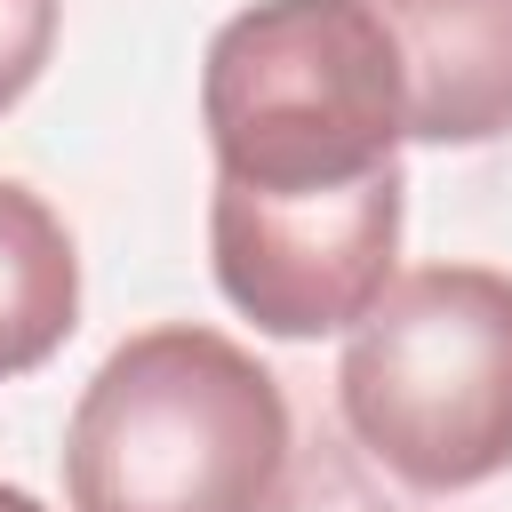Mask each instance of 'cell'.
I'll return each instance as SVG.
<instances>
[{
	"mask_svg": "<svg viewBox=\"0 0 512 512\" xmlns=\"http://www.w3.org/2000/svg\"><path fill=\"white\" fill-rule=\"evenodd\" d=\"M200 128L224 184H368L408 144L392 32L368 0H248L200 56Z\"/></svg>",
	"mask_w": 512,
	"mask_h": 512,
	"instance_id": "obj_2",
	"label": "cell"
},
{
	"mask_svg": "<svg viewBox=\"0 0 512 512\" xmlns=\"http://www.w3.org/2000/svg\"><path fill=\"white\" fill-rule=\"evenodd\" d=\"M400 56L408 144L512 136V0H368Z\"/></svg>",
	"mask_w": 512,
	"mask_h": 512,
	"instance_id": "obj_5",
	"label": "cell"
},
{
	"mask_svg": "<svg viewBox=\"0 0 512 512\" xmlns=\"http://www.w3.org/2000/svg\"><path fill=\"white\" fill-rule=\"evenodd\" d=\"M344 432L424 496L512 472V272L424 264L392 280L336 360Z\"/></svg>",
	"mask_w": 512,
	"mask_h": 512,
	"instance_id": "obj_3",
	"label": "cell"
},
{
	"mask_svg": "<svg viewBox=\"0 0 512 512\" xmlns=\"http://www.w3.org/2000/svg\"><path fill=\"white\" fill-rule=\"evenodd\" d=\"M0 512H48L40 496H24V488H0Z\"/></svg>",
	"mask_w": 512,
	"mask_h": 512,
	"instance_id": "obj_8",
	"label": "cell"
},
{
	"mask_svg": "<svg viewBox=\"0 0 512 512\" xmlns=\"http://www.w3.org/2000/svg\"><path fill=\"white\" fill-rule=\"evenodd\" d=\"M280 376L200 320L128 336L64 424L72 512H272L288 480Z\"/></svg>",
	"mask_w": 512,
	"mask_h": 512,
	"instance_id": "obj_1",
	"label": "cell"
},
{
	"mask_svg": "<svg viewBox=\"0 0 512 512\" xmlns=\"http://www.w3.org/2000/svg\"><path fill=\"white\" fill-rule=\"evenodd\" d=\"M56 24H64V0H0V112H16L48 72Z\"/></svg>",
	"mask_w": 512,
	"mask_h": 512,
	"instance_id": "obj_7",
	"label": "cell"
},
{
	"mask_svg": "<svg viewBox=\"0 0 512 512\" xmlns=\"http://www.w3.org/2000/svg\"><path fill=\"white\" fill-rule=\"evenodd\" d=\"M400 216H408L400 168L336 192H248L216 176L208 264L232 312H248L264 336L312 344L360 328L368 304L392 288Z\"/></svg>",
	"mask_w": 512,
	"mask_h": 512,
	"instance_id": "obj_4",
	"label": "cell"
},
{
	"mask_svg": "<svg viewBox=\"0 0 512 512\" xmlns=\"http://www.w3.org/2000/svg\"><path fill=\"white\" fill-rule=\"evenodd\" d=\"M72 328H80V248L32 184L0 176V384L48 368Z\"/></svg>",
	"mask_w": 512,
	"mask_h": 512,
	"instance_id": "obj_6",
	"label": "cell"
}]
</instances>
